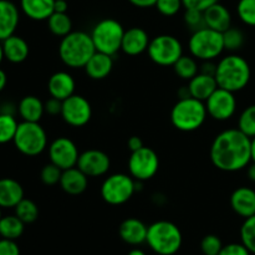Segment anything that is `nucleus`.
<instances>
[{
  "label": "nucleus",
  "instance_id": "1",
  "mask_svg": "<svg viewBox=\"0 0 255 255\" xmlns=\"http://www.w3.org/2000/svg\"><path fill=\"white\" fill-rule=\"evenodd\" d=\"M252 138L238 128L221 132L211 146V161L223 172H237L252 162Z\"/></svg>",
  "mask_w": 255,
  "mask_h": 255
},
{
  "label": "nucleus",
  "instance_id": "2",
  "mask_svg": "<svg viewBox=\"0 0 255 255\" xmlns=\"http://www.w3.org/2000/svg\"><path fill=\"white\" fill-rule=\"evenodd\" d=\"M252 77L248 61L239 55L232 54L221 59L217 64L216 80L218 87L231 92L246 89Z\"/></svg>",
  "mask_w": 255,
  "mask_h": 255
},
{
  "label": "nucleus",
  "instance_id": "3",
  "mask_svg": "<svg viewBox=\"0 0 255 255\" xmlns=\"http://www.w3.org/2000/svg\"><path fill=\"white\" fill-rule=\"evenodd\" d=\"M96 52L91 34L85 31H71L61 37L59 46V56L66 66L71 69H81L89 62Z\"/></svg>",
  "mask_w": 255,
  "mask_h": 255
},
{
  "label": "nucleus",
  "instance_id": "4",
  "mask_svg": "<svg viewBox=\"0 0 255 255\" xmlns=\"http://www.w3.org/2000/svg\"><path fill=\"white\" fill-rule=\"evenodd\" d=\"M207 116L206 104L188 96L179 99L172 107L171 122L178 131L193 132L201 128Z\"/></svg>",
  "mask_w": 255,
  "mask_h": 255
},
{
  "label": "nucleus",
  "instance_id": "5",
  "mask_svg": "<svg viewBox=\"0 0 255 255\" xmlns=\"http://www.w3.org/2000/svg\"><path fill=\"white\" fill-rule=\"evenodd\" d=\"M182 242L181 231L172 222L158 221L148 227L146 243L157 255H174L181 249Z\"/></svg>",
  "mask_w": 255,
  "mask_h": 255
},
{
  "label": "nucleus",
  "instance_id": "6",
  "mask_svg": "<svg viewBox=\"0 0 255 255\" xmlns=\"http://www.w3.org/2000/svg\"><path fill=\"white\" fill-rule=\"evenodd\" d=\"M188 49L197 60L213 61L224 51L223 34L207 26L197 30L189 37Z\"/></svg>",
  "mask_w": 255,
  "mask_h": 255
},
{
  "label": "nucleus",
  "instance_id": "7",
  "mask_svg": "<svg viewBox=\"0 0 255 255\" xmlns=\"http://www.w3.org/2000/svg\"><path fill=\"white\" fill-rule=\"evenodd\" d=\"M14 144L20 153L27 157L41 154L47 147V136L39 122H20L14 137Z\"/></svg>",
  "mask_w": 255,
  "mask_h": 255
},
{
  "label": "nucleus",
  "instance_id": "8",
  "mask_svg": "<svg viewBox=\"0 0 255 255\" xmlns=\"http://www.w3.org/2000/svg\"><path fill=\"white\" fill-rule=\"evenodd\" d=\"M124 34L125 29L121 22L115 19H104L95 25L91 37L96 51L114 56L119 50H121Z\"/></svg>",
  "mask_w": 255,
  "mask_h": 255
},
{
  "label": "nucleus",
  "instance_id": "9",
  "mask_svg": "<svg viewBox=\"0 0 255 255\" xmlns=\"http://www.w3.org/2000/svg\"><path fill=\"white\" fill-rule=\"evenodd\" d=\"M136 191V179L131 174L115 173L102 183L101 197L111 206H121L128 202Z\"/></svg>",
  "mask_w": 255,
  "mask_h": 255
},
{
  "label": "nucleus",
  "instance_id": "10",
  "mask_svg": "<svg viewBox=\"0 0 255 255\" xmlns=\"http://www.w3.org/2000/svg\"><path fill=\"white\" fill-rule=\"evenodd\" d=\"M148 56L159 66H173L183 55L181 41L173 35H158L149 41Z\"/></svg>",
  "mask_w": 255,
  "mask_h": 255
},
{
  "label": "nucleus",
  "instance_id": "11",
  "mask_svg": "<svg viewBox=\"0 0 255 255\" xmlns=\"http://www.w3.org/2000/svg\"><path fill=\"white\" fill-rule=\"evenodd\" d=\"M159 168V158L149 147H142L131 152L128 158V171L133 179L139 182L153 178Z\"/></svg>",
  "mask_w": 255,
  "mask_h": 255
},
{
  "label": "nucleus",
  "instance_id": "12",
  "mask_svg": "<svg viewBox=\"0 0 255 255\" xmlns=\"http://www.w3.org/2000/svg\"><path fill=\"white\" fill-rule=\"evenodd\" d=\"M206 104L208 116L216 121H227L237 111V99L234 92L218 87L211 96L207 99Z\"/></svg>",
  "mask_w": 255,
  "mask_h": 255
},
{
  "label": "nucleus",
  "instance_id": "13",
  "mask_svg": "<svg viewBox=\"0 0 255 255\" xmlns=\"http://www.w3.org/2000/svg\"><path fill=\"white\" fill-rule=\"evenodd\" d=\"M61 117L72 127H82L90 122L92 117V107L81 95H72L62 101Z\"/></svg>",
  "mask_w": 255,
  "mask_h": 255
},
{
  "label": "nucleus",
  "instance_id": "14",
  "mask_svg": "<svg viewBox=\"0 0 255 255\" xmlns=\"http://www.w3.org/2000/svg\"><path fill=\"white\" fill-rule=\"evenodd\" d=\"M79 156V149L75 142L67 137H59L49 146L50 162L56 164L62 171L76 167Z\"/></svg>",
  "mask_w": 255,
  "mask_h": 255
},
{
  "label": "nucleus",
  "instance_id": "15",
  "mask_svg": "<svg viewBox=\"0 0 255 255\" xmlns=\"http://www.w3.org/2000/svg\"><path fill=\"white\" fill-rule=\"evenodd\" d=\"M76 167H79L87 177H101L109 172L111 167L109 154L100 149H87L79 156Z\"/></svg>",
  "mask_w": 255,
  "mask_h": 255
},
{
  "label": "nucleus",
  "instance_id": "16",
  "mask_svg": "<svg viewBox=\"0 0 255 255\" xmlns=\"http://www.w3.org/2000/svg\"><path fill=\"white\" fill-rule=\"evenodd\" d=\"M149 36L142 27H131L125 30L121 50L129 56H137L147 51L149 45Z\"/></svg>",
  "mask_w": 255,
  "mask_h": 255
},
{
  "label": "nucleus",
  "instance_id": "17",
  "mask_svg": "<svg viewBox=\"0 0 255 255\" xmlns=\"http://www.w3.org/2000/svg\"><path fill=\"white\" fill-rule=\"evenodd\" d=\"M75 80L69 72L66 71H57L50 76L47 81V91L50 96L55 99L64 101L72 96L75 92Z\"/></svg>",
  "mask_w": 255,
  "mask_h": 255
},
{
  "label": "nucleus",
  "instance_id": "18",
  "mask_svg": "<svg viewBox=\"0 0 255 255\" xmlns=\"http://www.w3.org/2000/svg\"><path fill=\"white\" fill-rule=\"evenodd\" d=\"M19 9L10 0H0V41L15 34L19 25Z\"/></svg>",
  "mask_w": 255,
  "mask_h": 255
},
{
  "label": "nucleus",
  "instance_id": "19",
  "mask_svg": "<svg viewBox=\"0 0 255 255\" xmlns=\"http://www.w3.org/2000/svg\"><path fill=\"white\" fill-rule=\"evenodd\" d=\"M148 227L137 218H127L120 224L119 234L125 243L129 246H141L147 239Z\"/></svg>",
  "mask_w": 255,
  "mask_h": 255
},
{
  "label": "nucleus",
  "instance_id": "20",
  "mask_svg": "<svg viewBox=\"0 0 255 255\" xmlns=\"http://www.w3.org/2000/svg\"><path fill=\"white\" fill-rule=\"evenodd\" d=\"M232 209L244 219L255 216V191L249 187H239L231 196Z\"/></svg>",
  "mask_w": 255,
  "mask_h": 255
},
{
  "label": "nucleus",
  "instance_id": "21",
  "mask_svg": "<svg viewBox=\"0 0 255 255\" xmlns=\"http://www.w3.org/2000/svg\"><path fill=\"white\" fill-rule=\"evenodd\" d=\"M59 184L65 193L70 196H79L87 189L89 177L79 167H72V168L62 171Z\"/></svg>",
  "mask_w": 255,
  "mask_h": 255
},
{
  "label": "nucleus",
  "instance_id": "22",
  "mask_svg": "<svg viewBox=\"0 0 255 255\" xmlns=\"http://www.w3.org/2000/svg\"><path fill=\"white\" fill-rule=\"evenodd\" d=\"M204 21L206 26L213 29L216 31L224 32L232 26V15L228 7L224 6L221 2L212 5L208 9L204 10Z\"/></svg>",
  "mask_w": 255,
  "mask_h": 255
},
{
  "label": "nucleus",
  "instance_id": "23",
  "mask_svg": "<svg viewBox=\"0 0 255 255\" xmlns=\"http://www.w3.org/2000/svg\"><path fill=\"white\" fill-rule=\"evenodd\" d=\"M187 87H188L189 96L206 102L207 99L218 89V84H217L216 76L198 72L193 79L189 80Z\"/></svg>",
  "mask_w": 255,
  "mask_h": 255
},
{
  "label": "nucleus",
  "instance_id": "24",
  "mask_svg": "<svg viewBox=\"0 0 255 255\" xmlns=\"http://www.w3.org/2000/svg\"><path fill=\"white\" fill-rule=\"evenodd\" d=\"M85 71L87 76L92 80H104L111 74L114 69V59L112 55L104 54V52L96 51L92 55L91 59L85 65Z\"/></svg>",
  "mask_w": 255,
  "mask_h": 255
},
{
  "label": "nucleus",
  "instance_id": "25",
  "mask_svg": "<svg viewBox=\"0 0 255 255\" xmlns=\"http://www.w3.org/2000/svg\"><path fill=\"white\" fill-rule=\"evenodd\" d=\"M21 199H24V188L12 178L0 179V207L15 208Z\"/></svg>",
  "mask_w": 255,
  "mask_h": 255
},
{
  "label": "nucleus",
  "instance_id": "26",
  "mask_svg": "<svg viewBox=\"0 0 255 255\" xmlns=\"http://www.w3.org/2000/svg\"><path fill=\"white\" fill-rule=\"evenodd\" d=\"M4 57L11 64H21L29 56V45L22 37L11 35L2 41Z\"/></svg>",
  "mask_w": 255,
  "mask_h": 255
},
{
  "label": "nucleus",
  "instance_id": "27",
  "mask_svg": "<svg viewBox=\"0 0 255 255\" xmlns=\"http://www.w3.org/2000/svg\"><path fill=\"white\" fill-rule=\"evenodd\" d=\"M54 2L55 0H20V7L29 19L42 21L54 12Z\"/></svg>",
  "mask_w": 255,
  "mask_h": 255
},
{
  "label": "nucleus",
  "instance_id": "28",
  "mask_svg": "<svg viewBox=\"0 0 255 255\" xmlns=\"http://www.w3.org/2000/svg\"><path fill=\"white\" fill-rule=\"evenodd\" d=\"M17 112L22 121L27 122H39L41 120L42 115L45 114L44 102L36 96H25L20 100L17 105Z\"/></svg>",
  "mask_w": 255,
  "mask_h": 255
},
{
  "label": "nucleus",
  "instance_id": "29",
  "mask_svg": "<svg viewBox=\"0 0 255 255\" xmlns=\"http://www.w3.org/2000/svg\"><path fill=\"white\" fill-rule=\"evenodd\" d=\"M25 229V223L16 216L1 217L0 219V237L4 239L16 241L22 236Z\"/></svg>",
  "mask_w": 255,
  "mask_h": 255
},
{
  "label": "nucleus",
  "instance_id": "30",
  "mask_svg": "<svg viewBox=\"0 0 255 255\" xmlns=\"http://www.w3.org/2000/svg\"><path fill=\"white\" fill-rule=\"evenodd\" d=\"M47 27L55 36H66L72 31L71 17L67 12H52L47 19Z\"/></svg>",
  "mask_w": 255,
  "mask_h": 255
},
{
  "label": "nucleus",
  "instance_id": "31",
  "mask_svg": "<svg viewBox=\"0 0 255 255\" xmlns=\"http://www.w3.org/2000/svg\"><path fill=\"white\" fill-rule=\"evenodd\" d=\"M173 69L177 76L183 80H187V81L193 79L199 72V66L197 64V59L192 56V55L191 56H188V55H182L177 60L176 64L173 65Z\"/></svg>",
  "mask_w": 255,
  "mask_h": 255
},
{
  "label": "nucleus",
  "instance_id": "32",
  "mask_svg": "<svg viewBox=\"0 0 255 255\" xmlns=\"http://www.w3.org/2000/svg\"><path fill=\"white\" fill-rule=\"evenodd\" d=\"M19 124L12 114L0 112V144L14 141Z\"/></svg>",
  "mask_w": 255,
  "mask_h": 255
},
{
  "label": "nucleus",
  "instance_id": "33",
  "mask_svg": "<svg viewBox=\"0 0 255 255\" xmlns=\"http://www.w3.org/2000/svg\"><path fill=\"white\" fill-rule=\"evenodd\" d=\"M15 216L21 219L25 224L34 223L39 217V208L31 199H21L15 207Z\"/></svg>",
  "mask_w": 255,
  "mask_h": 255
},
{
  "label": "nucleus",
  "instance_id": "34",
  "mask_svg": "<svg viewBox=\"0 0 255 255\" xmlns=\"http://www.w3.org/2000/svg\"><path fill=\"white\" fill-rule=\"evenodd\" d=\"M222 34H223L224 50H228V51H238L246 42V36H244L243 31L237 27L231 26Z\"/></svg>",
  "mask_w": 255,
  "mask_h": 255
},
{
  "label": "nucleus",
  "instance_id": "35",
  "mask_svg": "<svg viewBox=\"0 0 255 255\" xmlns=\"http://www.w3.org/2000/svg\"><path fill=\"white\" fill-rule=\"evenodd\" d=\"M238 129L251 138L255 137V105H251L242 112L238 119Z\"/></svg>",
  "mask_w": 255,
  "mask_h": 255
},
{
  "label": "nucleus",
  "instance_id": "36",
  "mask_svg": "<svg viewBox=\"0 0 255 255\" xmlns=\"http://www.w3.org/2000/svg\"><path fill=\"white\" fill-rule=\"evenodd\" d=\"M241 239L246 248L255 254V216L246 218L241 228Z\"/></svg>",
  "mask_w": 255,
  "mask_h": 255
},
{
  "label": "nucleus",
  "instance_id": "37",
  "mask_svg": "<svg viewBox=\"0 0 255 255\" xmlns=\"http://www.w3.org/2000/svg\"><path fill=\"white\" fill-rule=\"evenodd\" d=\"M237 12L244 24L255 26V0H239Z\"/></svg>",
  "mask_w": 255,
  "mask_h": 255
},
{
  "label": "nucleus",
  "instance_id": "38",
  "mask_svg": "<svg viewBox=\"0 0 255 255\" xmlns=\"http://www.w3.org/2000/svg\"><path fill=\"white\" fill-rule=\"evenodd\" d=\"M62 176V169L59 168L56 164L47 163L42 167L41 172H40V179L46 186H55V184L60 183V179Z\"/></svg>",
  "mask_w": 255,
  "mask_h": 255
},
{
  "label": "nucleus",
  "instance_id": "39",
  "mask_svg": "<svg viewBox=\"0 0 255 255\" xmlns=\"http://www.w3.org/2000/svg\"><path fill=\"white\" fill-rule=\"evenodd\" d=\"M222 248H223V244H222L221 238L214 234H208L201 242L202 253L204 255H218Z\"/></svg>",
  "mask_w": 255,
  "mask_h": 255
},
{
  "label": "nucleus",
  "instance_id": "40",
  "mask_svg": "<svg viewBox=\"0 0 255 255\" xmlns=\"http://www.w3.org/2000/svg\"><path fill=\"white\" fill-rule=\"evenodd\" d=\"M184 22L192 31H197L199 29L206 27V21H204L203 11L194 9H186L184 12Z\"/></svg>",
  "mask_w": 255,
  "mask_h": 255
},
{
  "label": "nucleus",
  "instance_id": "41",
  "mask_svg": "<svg viewBox=\"0 0 255 255\" xmlns=\"http://www.w3.org/2000/svg\"><path fill=\"white\" fill-rule=\"evenodd\" d=\"M156 9L163 16H174L183 6L182 0H157Z\"/></svg>",
  "mask_w": 255,
  "mask_h": 255
},
{
  "label": "nucleus",
  "instance_id": "42",
  "mask_svg": "<svg viewBox=\"0 0 255 255\" xmlns=\"http://www.w3.org/2000/svg\"><path fill=\"white\" fill-rule=\"evenodd\" d=\"M252 253L246 248L243 243H231L223 246L221 253L218 255H251Z\"/></svg>",
  "mask_w": 255,
  "mask_h": 255
},
{
  "label": "nucleus",
  "instance_id": "43",
  "mask_svg": "<svg viewBox=\"0 0 255 255\" xmlns=\"http://www.w3.org/2000/svg\"><path fill=\"white\" fill-rule=\"evenodd\" d=\"M182 1H183V6L186 9H194L199 10V11H204L209 6L219 2V0H182Z\"/></svg>",
  "mask_w": 255,
  "mask_h": 255
},
{
  "label": "nucleus",
  "instance_id": "44",
  "mask_svg": "<svg viewBox=\"0 0 255 255\" xmlns=\"http://www.w3.org/2000/svg\"><path fill=\"white\" fill-rule=\"evenodd\" d=\"M0 255H20V249L15 241L0 239Z\"/></svg>",
  "mask_w": 255,
  "mask_h": 255
},
{
  "label": "nucleus",
  "instance_id": "45",
  "mask_svg": "<svg viewBox=\"0 0 255 255\" xmlns=\"http://www.w3.org/2000/svg\"><path fill=\"white\" fill-rule=\"evenodd\" d=\"M45 112L50 116H57V115H61L62 110V101L55 99V97H51V99L47 100L44 104Z\"/></svg>",
  "mask_w": 255,
  "mask_h": 255
},
{
  "label": "nucleus",
  "instance_id": "46",
  "mask_svg": "<svg viewBox=\"0 0 255 255\" xmlns=\"http://www.w3.org/2000/svg\"><path fill=\"white\" fill-rule=\"evenodd\" d=\"M143 146H144L143 141H142L141 137H138V136L129 137L128 141H127V147H128L129 151H131V152L137 151V149L142 148Z\"/></svg>",
  "mask_w": 255,
  "mask_h": 255
},
{
  "label": "nucleus",
  "instance_id": "47",
  "mask_svg": "<svg viewBox=\"0 0 255 255\" xmlns=\"http://www.w3.org/2000/svg\"><path fill=\"white\" fill-rule=\"evenodd\" d=\"M217 71V65L213 61H203V65L199 69V72L207 75H212V76H216Z\"/></svg>",
  "mask_w": 255,
  "mask_h": 255
},
{
  "label": "nucleus",
  "instance_id": "48",
  "mask_svg": "<svg viewBox=\"0 0 255 255\" xmlns=\"http://www.w3.org/2000/svg\"><path fill=\"white\" fill-rule=\"evenodd\" d=\"M132 5L137 7H142V9H146V7L154 6L157 2V0H128Z\"/></svg>",
  "mask_w": 255,
  "mask_h": 255
},
{
  "label": "nucleus",
  "instance_id": "49",
  "mask_svg": "<svg viewBox=\"0 0 255 255\" xmlns=\"http://www.w3.org/2000/svg\"><path fill=\"white\" fill-rule=\"evenodd\" d=\"M67 9H69L67 0H55L54 12H67Z\"/></svg>",
  "mask_w": 255,
  "mask_h": 255
},
{
  "label": "nucleus",
  "instance_id": "50",
  "mask_svg": "<svg viewBox=\"0 0 255 255\" xmlns=\"http://www.w3.org/2000/svg\"><path fill=\"white\" fill-rule=\"evenodd\" d=\"M247 176L252 182H255V162H251L248 164V169H247Z\"/></svg>",
  "mask_w": 255,
  "mask_h": 255
},
{
  "label": "nucleus",
  "instance_id": "51",
  "mask_svg": "<svg viewBox=\"0 0 255 255\" xmlns=\"http://www.w3.org/2000/svg\"><path fill=\"white\" fill-rule=\"evenodd\" d=\"M6 82H7L6 74H5L4 70L0 69V92L5 89V86H6Z\"/></svg>",
  "mask_w": 255,
  "mask_h": 255
},
{
  "label": "nucleus",
  "instance_id": "52",
  "mask_svg": "<svg viewBox=\"0 0 255 255\" xmlns=\"http://www.w3.org/2000/svg\"><path fill=\"white\" fill-rule=\"evenodd\" d=\"M251 154H252V162H255V137H253V138H252Z\"/></svg>",
  "mask_w": 255,
  "mask_h": 255
},
{
  "label": "nucleus",
  "instance_id": "53",
  "mask_svg": "<svg viewBox=\"0 0 255 255\" xmlns=\"http://www.w3.org/2000/svg\"><path fill=\"white\" fill-rule=\"evenodd\" d=\"M127 255H146V254H144V252L141 251V249L134 248V249H132V251L129 252V253Z\"/></svg>",
  "mask_w": 255,
  "mask_h": 255
},
{
  "label": "nucleus",
  "instance_id": "54",
  "mask_svg": "<svg viewBox=\"0 0 255 255\" xmlns=\"http://www.w3.org/2000/svg\"><path fill=\"white\" fill-rule=\"evenodd\" d=\"M4 50H2V41H0V64L2 62V60H4Z\"/></svg>",
  "mask_w": 255,
  "mask_h": 255
},
{
  "label": "nucleus",
  "instance_id": "55",
  "mask_svg": "<svg viewBox=\"0 0 255 255\" xmlns=\"http://www.w3.org/2000/svg\"><path fill=\"white\" fill-rule=\"evenodd\" d=\"M1 217H2L1 216V207H0V219H1Z\"/></svg>",
  "mask_w": 255,
  "mask_h": 255
}]
</instances>
